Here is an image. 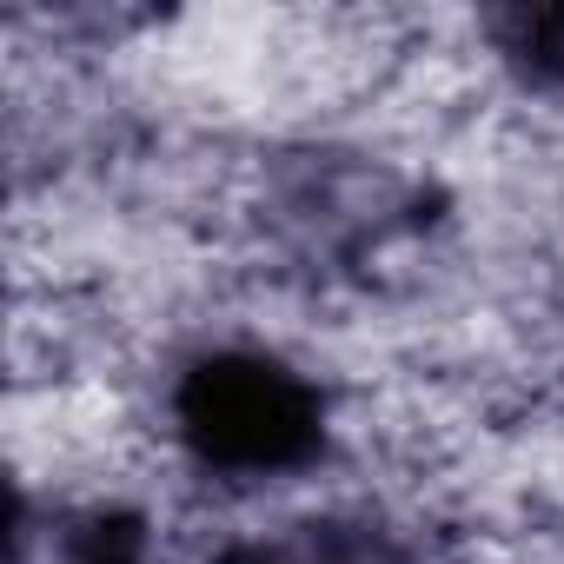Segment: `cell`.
I'll use <instances>...</instances> for the list:
<instances>
[{
	"label": "cell",
	"mask_w": 564,
	"mask_h": 564,
	"mask_svg": "<svg viewBox=\"0 0 564 564\" xmlns=\"http://www.w3.org/2000/svg\"><path fill=\"white\" fill-rule=\"evenodd\" d=\"M173 432L219 478L300 471L326 452V399L286 359L226 346L199 352L173 386Z\"/></svg>",
	"instance_id": "cell-1"
},
{
	"label": "cell",
	"mask_w": 564,
	"mask_h": 564,
	"mask_svg": "<svg viewBox=\"0 0 564 564\" xmlns=\"http://www.w3.org/2000/svg\"><path fill=\"white\" fill-rule=\"evenodd\" d=\"M213 564H419V551L386 518L326 511V518H300L272 538H239Z\"/></svg>",
	"instance_id": "cell-2"
},
{
	"label": "cell",
	"mask_w": 564,
	"mask_h": 564,
	"mask_svg": "<svg viewBox=\"0 0 564 564\" xmlns=\"http://www.w3.org/2000/svg\"><path fill=\"white\" fill-rule=\"evenodd\" d=\"M485 28L524 87H564V8H498Z\"/></svg>",
	"instance_id": "cell-3"
},
{
	"label": "cell",
	"mask_w": 564,
	"mask_h": 564,
	"mask_svg": "<svg viewBox=\"0 0 564 564\" xmlns=\"http://www.w3.org/2000/svg\"><path fill=\"white\" fill-rule=\"evenodd\" d=\"M47 544H54V564H147V518L127 505L67 511Z\"/></svg>",
	"instance_id": "cell-4"
}]
</instances>
